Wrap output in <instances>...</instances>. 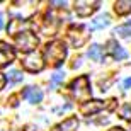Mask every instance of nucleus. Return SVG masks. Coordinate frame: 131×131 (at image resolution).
I'll list each match as a JSON object with an SVG mask.
<instances>
[{"label":"nucleus","mask_w":131,"mask_h":131,"mask_svg":"<svg viewBox=\"0 0 131 131\" xmlns=\"http://www.w3.org/2000/svg\"><path fill=\"white\" fill-rule=\"evenodd\" d=\"M44 56H46V61H49L51 65H61V61L67 56V46H65L63 41H51V43L46 44L44 48Z\"/></svg>","instance_id":"nucleus-1"},{"label":"nucleus","mask_w":131,"mask_h":131,"mask_svg":"<svg viewBox=\"0 0 131 131\" xmlns=\"http://www.w3.org/2000/svg\"><path fill=\"white\" fill-rule=\"evenodd\" d=\"M70 92H72V95L77 99V101L85 102L89 97H90V94H92V90H90V83H89V78L85 77V75L75 78V80L70 83Z\"/></svg>","instance_id":"nucleus-2"},{"label":"nucleus","mask_w":131,"mask_h":131,"mask_svg":"<svg viewBox=\"0 0 131 131\" xmlns=\"http://www.w3.org/2000/svg\"><path fill=\"white\" fill-rule=\"evenodd\" d=\"M38 38L34 36L29 31H24V32L17 34V46H19L22 51H32L36 46H38Z\"/></svg>","instance_id":"nucleus-3"},{"label":"nucleus","mask_w":131,"mask_h":131,"mask_svg":"<svg viewBox=\"0 0 131 131\" xmlns=\"http://www.w3.org/2000/svg\"><path fill=\"white\" fill-rule=\"evenodd\" d=\"M22 65H24V68L27 70V72H32V73L41 72V70L44 68V61H43V58H41V54L34 53V51L29 53L24 60H22Z\"/></svg>","instance_id":"nucleus-4"},{"label":"nucleus","mask_w":131,"mask_h":131,"mask_svg":"<svg viewBox=\"0 0 131 131\" xmlns=\"http://www.w3.org/2000/svg\"><path fill=\"white\" fill-rule=\"evenodd\" d=\"M99 9V2H87V0H78L75 2V12H77L80 17H87L92 12Z\"/></svg>","instance_id":"nucleus-5"},{"label":"nucleus","mask_w":131,"mask_h":131,"mask_svg":"<svg viewBox=\"0 0 131 131\" xmlns=\"http://www.w3.org/2000/svg\"><path fill=\"white\" fill-rule=\"evenodd\" d=\"M68 38H70V41H72L73 46L78 48V46H82V44L87 41L89 34H85V29H83L82 26H78V27H72V29H70Z\"/></svg>","instance_id":"nucleus-6"},{"label":"nucleus","mask_w":131,"mask_h":131,"mask_svg":"<svg viewBox=\"0 0 131 131\" xmlns=\"http://www.w3.org/2000/svg\"><path fill=\"white\" fill-rule=\"evenodd\" d=\"M106 51H107L109 54H111V56H112L114 60H117V61H119V60H124V58L128 56L126 49L121 48V46H119V44H117L116 41H114V39H111V41H109V43L106 44Z\"/></svg>","instance_id":"nucleus-7"},{"label":"nucleus","mask_w":131,"mask_h":131,"mask_svg":"<svg viewBox=\"0 0 131 131\" xmlns=\"http://www.w3.org/2000/svg\"><path fill=\"white\" fill-rule=\"evenodd\" d=\"M15 58V51L7 43H0V67H7Z\"/></svg>","instance_id":"nucleus-8"},{"label":"nucleus","mask_w":131,"mask_h":131,"mask_svg":"<svg viewBox=\"0 0 131 131\" xmlns=\"http://www.w3.org/2000/svg\"><path fill=\"white\" fill-rule=\"evenodd\" d=\"M22 97L27 99V101L32 102V104H36V102H41L43 92H41V89H38V87H27L24 92H22Z\"/></svg>","instance_id":"nucleus-9"},{"label":"nucleus","mask_w":131,"mask_h":131,"mask_svg":"<svg viewBox=\"0 0 131 131\" xmlns=\"http://www.w3.org/2000/svg\"><path fill=\"white\" fill-rule=\"evenodd\" d=\"M104 109V102L102 101H92V102H85L82 107L83 114H94V112H99Z\"/></svg>","instance_id":"nucleus-10"},{"label":"nucleus","mask_w":131,"mask_h":131,"mask_svg":"<svg viewBox=\"0 0 131 131\" xmlns=\"http://www.w3.org/2000/svg\"><path fill=\"white\" fill-rule=\"evenodd\" d=\"M77 126H78V119L77 117H70V119L63 121L60 126H56V129L58 131H73V129H77Z\"/></svg>","instance_id":"nucleus-11"},{"label":"nucleus","mask_w":131,"mask_h":131,"mask_svg":"<svg viewBox=\"0 0 131 131\" xmlns=\"http://www.w3.org/2000/svg\"><path fill=\"white\" fill-rule=\"evenodd\" d=\"M114 9L119 15L128 14V12H131V0H119L114 4Z\"/></svg>","instance_id":"nucleus-12"},{"label":"nucleus","mask_w":131,"mask_h":131,"mask_svg":"<svg viewBox=\"0 0 131 131\" xmlns=\"http://www.w3.org/2000/svg\"><path fill=\"white\" fill-rule=\"evenodd\" d=\"M87 54H89V58H92L94 61H102V48L99 44H92L89 48Z\"/></svg>","instance_id":"nucleus-13"},{"label":"nucleus","mask_w":131,"mask_h":131,"mask_svg":"<svg viewBox=\"0 0 131 131\" xmlns=\"http://www.w3.org/2000/svg\"><path fill=\"white\" fill-rule=\"evenodd\" d=\"M109 24V15L104 14L101 15V17H97V19L94 20L92 24H90V29H99V27H106V26Z\"/></svg>","instance_id":"nucleus-14"},{"label":"nucleus","mask_w":131,"mask_h":131,"mask_svg":"<svg viewBox=\"0 0 131 131\" xmlns=\"http://www.w3.org/2000/svg\"><path fill=\"white\" fill-rule=\"evenodd\" d=\"M114 34L123 36V38H128V36H131V26H119V27L114 29Z\"/></svg>","instance_id":"nucleus-15"},{"label":"nucleus","mask_w":131,"mask_h":131,"mask_svg":"<svg viewBox=\"0 0 131 131\" xmlns=\"http://www.w3.org/2000/svg\"><path fill=\"white\" fill-rule=\"evenodd\" d=\"M63 77H65V75L61 72H56L53 77H51V80H49V89H54L58 83H61V82H63Z\"/></svg>","instance_id":"nucleus-16"},{"label":"nucleus","mask_w":131,"mask_h":131,"mask_svg":"<svg viewBox=\"0 0 131 131\" xmlns=\"http://www.w3.org/2000/svg\"><path fill=\"white\" fill-rule=\"evenodd\" d=\"M121 117L131 123V102H128V104H124L121 107Z\"/></svg>","instance_id":"nucleus-17"},{"label":"nucleus","mask_w":131,"mask_h":131,"mask_svg":"<svg viewBox=\"0 0 131 131\" xmlns=\"http://www.w3.org/2000/svg\"><path fill=\"white\" fill-rule=\"evenodd\" d=\"M9 80L10 82H20V80H22V73L20 72H17V70H12V72L9 73Z\"/></svg>","instance_id":"nucleus-18"},{"label":"nucleus","mask_w":131,"mask_h":131,"mask_svg":"<svg viewBox=\"0 0 131 131\" xmlns=\"http://www.w3.org/2000/svg\"><path fill=\"white\" fill-rule=\"evenodd\" d=\"M123 87H124V89H129V87H131V78H126V80H124Z\"/></svg>","instance_id":"nucleus-19"},{"label":"nucleus","mask_w":131,"mask_h":131,"mask_svg":"<svg viewBox=\"0 0 131 131\" xmlns=\"http://www.w3.org/2000/svg\"><path fill=\"white\" fill-rule=\"evenodd\" d=\"M4 85H5V77L2 75V73H0V89L4 87Z\"/></svg>","instance_id":"nucleus-20"},{"label":"nucleus","mask_w":131,"mask_h":131,"mask_svg":"<svg viewBox=\"0 0 131 131\" xmlns=\"http://www.w3.org/2000/svg\"><path fill=\"white\" fill-rule=\"evenodd\" d=\"M4 27V17H2V14H0V29Z\"/></svg>","instance_id":"nucleus-21"},{"label":"nucleus","mask_w":131,"mask_h":131,"mask_svg":"<svg viewBox=\"0 0 131 131\" xmlns=\"http://www.w3.org/2000/svg\"><path fill=\"white\" fill-rule=\"evenodd\" d=\"M111 131H124V129H123V128H112Z\"/></svg>","instance_id":"nucleus-22"},{"label":"nucleus","mask_w":131,"mask_h":131,"mask_svg":"<svg viewBox=\"0 0 131 131\" xmlns=\"http://www.w3.org/2000/svg\"><path fill=\"white\" fill-rule=\"evenodd\" d=\"M128 26H131V19H129V22H128Z\"/></svg>","instance_id":"nucleus-23"}]
</instances>
